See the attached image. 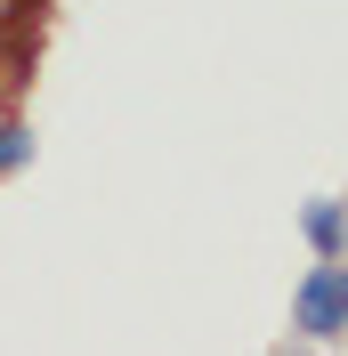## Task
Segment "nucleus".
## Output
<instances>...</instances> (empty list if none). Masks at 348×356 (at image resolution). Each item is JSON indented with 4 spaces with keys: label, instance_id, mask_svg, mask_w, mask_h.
<instances>
[{
    "label": "nucleus",
    "instance_id": "obj_2",
    "mask_svg": "<svg viewBox=\"0 0 348 356\" xmlns=\"http://www.w3.org/2000/svg\"><path fill=\"white\" fill-rule=\"evenodd\" d=\"M300 235H308V251H316V259H340V251H348V202L316 195V202L300 211Z\"/></svg>",
    "mask_w": 348,
    "mask_h": 356
},
{
    "label": "nucleus",
    "instance_id": "obj_1",
    "mask_svg": "<svg viewBox=\"0 0 348 356\" xmlns=\"http://www.w3.org/2000/svg\"><path fill=\"white\" fill-rule=\"evenodd\" d=\"M292 332L300 340H340L348 332V259H316L292 291Z\"/></svg>",
    "mask_w": 348,
    "mask_h": 356
},
{
    "label": "nucleus",
    "instance_id": "obj_3",
    "mask_svg": "<svg viewBox=\"0 0 348 356\" xmlns=\"http://www.w3.org/2000/svg\"><path fill=\"white\" fill-rule=\"evenodd\" d=\"M24 162H33V130L24 122H0V178H17Z\"/></svg>",
    "mask_w": 348,
    "mask_h": 356
}]
</instances>
